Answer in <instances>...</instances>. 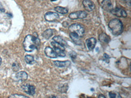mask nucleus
I'll return each instance as SVG.
<instances>
[{
  "label": "nucleus",
  "instance_id": "obj_1",
  "mask_svg": "<svg viewBox=\"0 0 131 98\" xmlns=\"http://www.w3.org/2000/svg\"><path fill=\"white\" fill-rule=\"evenodd\" d=\"M39 45L40 40L36 33H34L32 35H28L26 36L23 42L24 50L27 52H31L35 49H37Z\"/></svg>",
  "mask_w": 131,
  "mask_h": 98
},
{
  "label": "nucleus",
  "instance_id": "obj_2",
  "mask_svg": "<svg viewBox=\"0 0 131 98\" xmlns=\"http://www.w3.org/2000/svg\"><path fill=\"white\" fill-rule=\"evenodd\" d=\"M109 28L114 35H119L122 34L123 31V25L120 20L118 19H113L109 23Z\"/></svg>",
  "mask_w": 131,
  "mask_h": 98
},
{
  "label": "nucleus",
  "instance_id": "obj_3",
  "mask_svg": "<svg viewBox=\"0 0 131 98\" xmlns=\"http://www.w3.org/2000/svg\"><path fill=\"white\" fill-rule=\"evenodd\" d=\"M70 32L74 33L79 37H83L85 33V28L80 24H73L69 27Z\"/></svg>",
  "mask_w": 131,
  "mask_h": 98
},
{
  "label": "nucleus",
  "instance_id": "obj_4",
  "mask_svg": "<svg viewBox=\"0 0 131 98\" xmlns=\"http://www.w3.org/2000/svg\"><path fill=\"white\" fill-rule=\"evenodd\" d=\"M87 13L85 11H78L71 13L69 15V18L71 19H83L87 16Z\"/></svg>",
  "mask_w": 131,
  "mask_h": 98
},
{
  "label": "nucleus",
  "instance_id": "obj_5",
  "mask_svg": "<svg viewBox=\"0 0 131 98\" xmlns=\"http://www.w3.org/2000/svg\"><path fill=\"white\" fill-rule=\"evenodd\" d=\"M22 89L24 91L30 95H34L36 93V89L35 87L33 85H30L29 84H23L21 86Z\"/></svg>",
  "mask_w": 131,
  "mask_h": 98
},
{
  "label": "nucleus",
  "instance_id": "obj_6",
  "mask_svg": "<svg viewBox=\"0 0 131 98\" xmlns=\"http://www.w3.org/2000/svg\"><path fill=\"white\" fill-rule=\"evenodd\" d=\"M45 19L46 21L49 22L56 21L57 20L59 19V15L58 13L56 12H48L45 13Z\"/></svg>",
  "mask_w": 131,
  "mask_h": 98
},
{
  "label": "nucleus",
  "instance_id": "obj_7",
  "mask_svg": "<svg viewBox=\"0 0 131 98\" xmlns=\"http://www.w3.org/2000/svg\"><path fill=\"white\" fill-rule=\"evenodd\" d=\"M112 14L115 15V16H118V17H123L125 18L127 16V13L125 10L120 7H115L113 8L111 11H110Z\"/></svg>",
  "mask_w": 131,
  "mask_h": 98
},
{
  "label": "nucleus",
  "instance_id": "obj_8",
  "mask_svg": "<svg viewBox=\"0 0 131 98\" xmlns=\"http://www.w3.org/2000/svg\"><path fill=\"white\" fill-rule=\"evenodd\" d=\"M83 5L85 10L88 12H91L95 9V4L91 0H83Z\"/></svg>",
  "mask_w": 131,
  "mask_h": 98
},
{
  "label": "nucleus",
  "instance_id": "obj_9",
  "mask_svg": "<svg viewBox=\"0 0 131 98\" xmlns=\"http://www.w3.org/2000/svg\"><path fill=\"white\" fill-rule=\"evenodd\" d=\"M45 53L47 56L49 57L50 58H56L58 57L56 52H54L53 48L50 47H47L45 48Z\"/></svg>",
  "mask_w": 131,
  "mask_h": 98
},
{
  "label": "nucleus",
  "instance_id": "obj_10",
  "mask_svg": "<svg viewBox=\"0 0 131 98\" xmlns=\"http://www.w3.org/2000/svg\"><path fill=\"white\" fill-rule=\"evenodd\" d=\"M102 7L104 10L107 11H111L113 9L112 3L110 0H103L102 3Z\"/></svg>",
  "mask_w": 131,
  "mask_h": 98
},
{
  "label": "nucleus",
  "instance_id": "obj_11",
  "mask_svg": "<svg viewBox=\"0 0 131 98\" xmlns=\"http://www.w3.org/2000/svg\"><path fill=\"white\" fill-rule=\"evenodd\" d=\"M97 43V40L94 38H90L87 39L86 41V46L88 47L89 50H92L94 48L95 44Z\"/></svg>",
  "mask_w": 131,
  "mask_h": 98
},
{
  "label": "nucleus",
  "instance_id": "obj_12",
  "mask_svg": "<svg viewBox=\"0 0 131 98\" xmlns=\"http://www.w3.org/2000/svg\"><path fill=\"white\" fill-rule=\"evenodd\" d=\"M15 78L18 81H26L28 78V75L26 72H18L15 75Z\"/></svg>",
  "mask_w": 131,
  "mask_h": 98
},
{
  "label": "nucleus",
  "instance_id": "obj_13",
  "mask_svg": "<svg viewBox=\"0 0 131 98\" xmlns=\"http://www.w3.org/2000/svg\"><path fill=\"white\" fill-rule=\"evenodd\" d=\"M53 63L58 67H67L70 65L71 62L69 61H54Z\"/></svg>",
  "mask_w": 131,
  "mask_h": 98
},
{
  "label": "nucleus",
  "instance_id": "obj_14",
  "mask_svg": "<svg viewBox=\"0 0 131 98\" xmlns=\"http://www.w3.org/2000/svg\"><path fill=\"white\" fill-rule=\"evenodd\" d=\"M53 40L54 41L59 44L62 45L63 47H67V45H68V44H67V42L65 41V40H63V39L60 36H56L53 37Z\"/></svg>",
  "mask_w": 131,
  "mask_h": 98
},
{
  "label": "nucleus",
  "instance_id": "obj_15",
  "mask_svg": "<svg viewBox=\"0 0 131 98\" xmlns=\"http://www.w3.org/2000/svg\"><path fill=\"white\" fill-rule=\"evenodd\" d=\"M99 38L100 41L103 43L107 44L111 41V38L110 37V36H108L107 35L105 34V33H102V34H100Z\"/></svg>",
  "mask_w": 131,
  "mask_h": 98
},
{
  "label": "nucleus",
  "instance_id": "obj_16",
  "mask_svg": "<svg viewBox=\"0 0 131 98\" xmlns=\"http://www.w3.org/2000/svg\"><path fill=\"white\" fill-rule=\"evenodd\" d=\"M70 36L72 39V40L73 41L74 43L78 45H80V44L81 43V41H80V37L78 35L75 34L74 33H72V32H71L70 34Z\"/></svg>",
  "mask_w": 131,
  "mask_h": 98
},
{
  "label": "nucleus",
  "instance_id": "obj_17",
  "mask_svg": "<svg viewBox=\"0 0 131 98\" xmlns=\"http://www.w3.org/2000/svg\"><path fill=\"white\" fill-rule=\"evenodd\" d=\"M53 33H54V30L49 28V29L46 30L45 31L43 32V33H42V36L45 39H46V40H48V39H49L50 37L53 35Z\"/></svg>",
  "mask_w": 131,
  "mask_h": 98
},
{
  "label": "nucleus",
  "instance_id": "obj_18",
  "mask_svg": "<svg viewBox=\"0 0 131 98\" xmlns=\"http://www.w3.org/2000/svg\"><path fill=\"white\" fill-rule=\"evenodd\" d=\"M54 10L57 12L61 13V14H65V13H68V9L65 7H63L60 6H57L54 8Z\"/></svg>",
  "mask_w": 131,
  "mask_h": 98
},
{
  "label": "nucleus",
  "instance_id": "obj_19",
  "mask_svg": "<svg viewBox=\"0 0 131 98\" xmlns=\"http://www.w3.org/2000/svg\"><path fill=\"white\" fill-rule=\"evenodd\" d=\"M24 60L26 63L28 64H33L35 62L34 57L31 55H26V56H25Z\"/></svg>",
  "mask_w": 131,
  "mask_h": 98
},
{
  "label": "nucleus",
  "instance_id": "obj_20",
  "mask_svg": "<svg viewBox=\"0 0 131 98\" xmlns=\"http://www.w3.org/2000/svg\"><path fill=\"white\" fill-rule=\"evenodd\" d=\"M54 50L56 52L57 54V56H58L60 57H65L66 56V54H65V50H62V49L60 48H54Z\"/></svg>",
  "mask_w": 131,
  "mask_h": 98
},
{
  "label": "nucleus",
  "instance_id": "obj_21",
  "mask_svg": "<svg viewBox=\"0 0 131 98\" xmlns=\"http://www.w3.org/2000/svg\"><path fill=\"white\" fill-rule=\"evenodd\" d=\"M51 45H52V47H53V48H60V49H62V50H65V47L62 46V45H61L59 44L56 43V42L53 41V42H51Z\"/></svg>",
  "mask_w": 131,
  "mask_h": 98
},
{
  "label": "nucleus",
  "instance_id": "obj_22",
  "mask_svg": "<svg viewBox=\"0 0 131 98\" xmlns=\"http://www.w3.org/2000/svg\"><path fill=\"white\" fill-rule=\"evenodd\" d=\"M8 98H30V97H27V96L24 95H22V94H13L10 96Z\"/></svg>",
  "mask_w": 131,
  "mask_h": 98
},
{
  "label": "nucleus",
  "instance_id": "obj_23",
  "mask_svg": "<svg viewBox=\"0 0 131 98\" xmlns=\"http://www.w3.org/2000/svg\"><path fill=\"white\" fill-rule=\"evenodd\" d=\"M12 69L14 72H17V71L19 70V64H18V63H16V62L13 63L12 64Z\"/></svg>",
  "mask_w": 131,
  "mask_h": 98
},
{
  "label": "nucleus",
  "instance_id": "obj_24",
  "mask_svg": "<svg viewBox=\"0 0 131 98\" xmlns=\"http://www.w3.org/2000/svg\"><path fill=\"white\" fill-rule=\"evenodd\" d=\"M70 57H71L72 61H74V60H75V58H76L77 57V53H75V52L72 51L70 53Z\"/></svg>",
  "mask_w": 131,
  "mask_h": 98
},
{
  "label": "nucleus",
  "instance_id": "obj_25",
  "mask_svg": "<svg viewBox=\"0 0 131 98\" xmlns=\"http://www.w3.org/2000/svg\"><path fill=\"white\" fill-rule=\"evenodd\" d=\"M103 60H105L106 62L108 63L110 62V56L107 55V54L105 53L103 55Z\"/></svg>",
  "mask_w": 131,
  "mask_h": 98
},
{
  "label": "nucleus",
  "instance_id": "obj_26",
  "mask_svg": "<svg viewBox=\"0 0 131 98\" xmlns=\"http://www.w3.org/2000/svg\"><path fill=\"white\" fill-rule=\"evenodd\" d=\"M0 11L3 12H5L4 7H3V4H1V2H0Z\"/></svg>",
  "mask_w": 131,
  "mask_h": 98
},
{
  "label": "nucleus",
  "instance_id": "obj_27",
  "mask_svg": "<svg viewBox=\"0 0 131 98\" xmlns=\"http://www.w3.org/2000/svg\"><path fill=\"white\" fill-rule=\"evenodd\" d=\"M99 98H106V97L105 96L103 95V94H100L99 95Z\"/></svg>",
  "mask_w": 131,
  "mask_h": 98
},
{
  "label": "nucleus",
  "instance_id": "obj_28",
  "mask_svg": "<svg viewBox=\"0 0 131 98\" xmlns=\"http://www.w3.org/2000/svg\"><path fill=\"white\" fill-rule=\"evenodd\" d=\"M115 98H122V97H121V96L120 95V94L117 93V95H116V96H115Z\"/></svg>",
  "mask_w": 131,
  "mask_h": 98
},
{
  "label": "nucleus",
  "instance_id": "obj_29",
  "mask_svg": "<svg viewBox=\"0 0 131 98\" xmlns=\"http://www.w3.org/2000/svg\"><path fill=\"white\" fill-rule=\"evenodd\" d=\"M48 98H59L58 96H54V95H52V96H50V97H49Z\"/></svg>",
  "mask_w": 131,
  "mask_h": 98
},
{
  "label": "nucleus",
  "instance_id": "obj_30",
  "mask_svg": "<svg viewBox=\"0 0 131 98\" xmlns=\"http://www.w3.org/2000/svg\"><path fill=\"white\" fill-rule=\"evenodd\" d=\"M1 62H2V60H1V57H0V65H1Z\"/></svg>",
  "mask_w": 131,
  "mask_h": 98
},
{
  "label": "nucleus",
  "instance_id": "obj_31",
  "mask_svg": "<svg viewBox=\"0 0 131 98\" xmlns=\"http://www.w3.org/2000/svg\"><path fill=\"white\" fill-rule=\"evenodd\" d=\"M51 1H56V0H51Z\"/></svg>",
  "mask_w": 131,
  "mask_h": 98
},
{
  "label": "nucleus",
  "instance_id": "obj_32",
  "mask_svg": "<svg viewBox=\"0 0 131 98\" xmlns=\"http://www.w3.org/2000/svg\"><path fill=\"white\" fill-rule=\"evenodd\" d=\"M87 98H94V97H88Z\"/></svg>",
  "mask_w": 131,
  "mask_h": 98
},
{
  "label": "nucleus",
  "instance_id": "obj_33",
  "mask_svg": "<svg viewBox=\"0 0 131 98\" xmlns=\"http://www.w3.org/2000/svg\"><path fill=\"white\" fill-rule=\"evenodd\" d=\"M123 1H127V0H123Z\"/></svg>",
  "mask_w": 131,
  "mask_h": 98
}]
</instances>
